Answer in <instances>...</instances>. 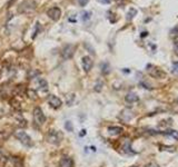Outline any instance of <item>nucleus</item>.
<instances>
[{
  "mask_svg": "<svg viewBox=\"0 0 178 167\" xmlns=\"http://www.w3.org/2000/svg\"><path fill=\"white\" fill-rule=\"evenodd\" d=\"M125 99H126V102H138V96L136 95L135 93H129V94H127V96L125 97Z\"/></svg>",
  "mask_w": 178,
  "mask_h": 167,
  "instance_id": "obj_13",
  "label": "nucleus"
},
{
  "mask_svg": "<svg viewBox=\"0 0 178 167\" xmlns=\"http://www.w3.org/2000/svg\"><path fill=\"white\" fill-rule=\"evenodd\" d=\"M85 134H86V130H85V129H82V130H81V133H80V136H84V135H85Z\"/></svg>",
  "mask_w": 178,
  "mask_h": 167,
  "instance_id": "obj_35",
  "label": "nucleus"
},
{
  "mask_svg": "<svg viewBox=\"0 0 178 167\" xmlns=\"http://www.w3.org/2000/svg\"><path fill=\"white\" fill-rule=\"evenodd\" d=\"M173 69H174V73H175V74H178V61L177 62H174Z\"/></svg>",
  "mask_w": 178,
  "mask_h": 167,
  "instance_id": "obj_29",
  "label": "nucleus"
},
{
  "mask_svg": "<svg viewBox=\"0 0 178 167\" xmlns=\"http://www.w3.org/2000/svg\"><path fill=\"white\" fill-rule=\"evenodd\" d=\"M75 50H76V46L75 45H71V44L66 45L62 48V50H61V57L64 58L65 60H68V59H70L73 56Z\"/></svg>",
  "mask_w": 178,
  "mask_h": 167,
  "instance_id": "obj_5",
  "label": "nucleus"
},
{
  "mask_svg": "<svg viewBox=\"0 0 178 167\" xmlns=\"http://www.w3.org/2000/svg\"><path fill=\"white\" fill-rule=\"evenodd\" d=\"M97 1L100 2V4H102V5H108V4H110L111 0H97Z\"/></svg>",
  "mask_w": 178,
  "mask_h": 167,
  "instance_id": "obj_31",
  "label": "nucleus"
},
{
  "mask_svg": "<svg viewBox=\"0 0 178 167\" xmlns=\"http://www.w3.org/2000/svg\"><path fill=\"white\" fill-rule=\"evenodd\" d=\"M47 16L52 21H58L60 19V17H61V10L58 7H52V8L47 10Z\"/></svg>",
  "mask_w": 178,
  "mask_h": 167,
  "instance_id": "obj_7",
  "label": "nucleus"
},
{
  "mask_svg": "<svg viewBox=\"0 0 178 167\" xmlns=\"http://www.w3.org/2000/svg\"><path fill=\"white\" fill-rule=\"evenodd\" d=\"M64 138V135L62 133H60L58 130H55V129H51L49 130L46 135V139L48 143H50L52 145H59L60 142Z\"/></svg>",
  "mask_w": 178,
  "mask_h": 167,
  "instance_id": "obj_2",
  "label": "nucleus"
},
{
  "mask_svg": "<svg viewBox=\"0 0 178 167\" xmlns=\"http://www.w3.org/2000/svg\"><path fill=\"white\" fill-rule=\"evenodd\" d=\"M27 94H28V96L30 98H32V99H36L37 98V94L35 90H31V89H27Z\"/></svg>",
  "mask_w": 178,
  "mask_h": 167,
  "instance_id": "obj_22",
  "label": "nucleus"
},
{
  "mask_svg": "<svg viewBox=\"0 0 178 167\" xmlns=\"http://www.w3.org/2000/svg\"><path fill=\"white\" fill-rule=\"evenodd\" d=\"M177 102H178V98H177Z\"/></svg>",
  "mask_w": 178,
  "mask_h": 167,
  "instance_id": "obj_36",
  "label": "nucleus"
},
{
  "mask_svg": "<svg viewBox=\"0 0 178 167\" xmlns=\"http://www.w3.org/2000/svg\"><path fill=\"white\" fill-rule=\"evenodd\" d=\"M170 36H171V37H175V36H178V27H175L173 29V30H171V31H170Z\"/></svg>",
  "mask_w": 178,
  "mask_h": 167,
  "instance_id": "obj_27",
  "label": "nucleus"
},
{
  "mask_svg": "<svg viewBox=\"0 0 178 167\" xmlns=\"http://www.w3.org/2000/svg\"><path fill=\"white\" fill-rule=\"evenodd\" d=\"M37 8V4L35 0H23V2L19 5L18 12L19 14H30L35 11Z\"/></svg>",
  "mask_w": 178,
  "mask_h": 167,
  "instance_id": "obj_1",
  "label": "nucleus"
},
{
  "mask_svg": "<svg viewBox=\"0 0 178 167\" xmlns=\"http://www.w3.org/2000/svg\"><path fill=\"white\" fill-rule=\"evenodd\" d=\"M174 51H175V54L178 56V42L175 44V46H174Z\"/></svg>",
  "mask_w": 178,
  "mask_h": 167,
  "instance_id": "obj_32",
  "label": "nucleus"
},
{
  "mask_svg": "<svg viewBox=\"0 0 178 167\" xmlns=\"http://www.w3.org/2000/svg\"><path fill=\"white\" fill-rule=\"evenodd\" d=\"M9 137V135L7 134L6 131H0V140L1 142H4V140H6V139Z\"/></svg>",
  "mask_w": 178,
  "mask_h": 167,
  "instance_id": "obj_24",
  "label": "nucleus"
},
{
  "mask_svg": "<svg viewBox=\"0 0 178 167\" xmlns=\"http://www.w3.org/2000/svg\"><path fill=\"white\" fill-rule=\"evenodd\" d=\"M101 86H102V83H100V81H99V83H98L96 86H95V87H96V88H95V90H96V91H100Z\"/></svg>",
  "mask_w": 178,
  "mask_h": 167,
  "instance_id": "obj_30",
  "label": "nucleus"
},
{
  "mask_svg": "<svg viewBox=\"0 0 178 167\" xmlns=\"http://www.w3.org/2000/svg\"><path fill=\"white\" fill-rule=\"evenodd\" d=\"M132 113L130 110H128V109H125V110L123 111V114H121V119L125 121H128L129 119H132Z\"/></svg>",
  "mask_w": 178,
  "mask_h": 167,
  "instance_id": "obj_14",
  "label": "nucleus"
},
{
  "mask_svg": "<svg viewBox=\"0 0 178 167\" xmlns=\"http://www.w3.org/2000/svg\"><path fill=\"white\" fill-rule=\"evenodd\" d=\"M136 15H137V10L132 8V9L128 11V14H127V20H132Z\"/></svg>",
  "mask_w": 178,
  "mask_h": 167,
  "instance_id": "obj_16",
  "label": "nucleus"
},
{
  "mask_svg": "<svg viewBox=\"0 0 178 167\" xmlns=\"http://www.w3.org/2000/svg\"><path fill=\"white\" fill-rule=\"evenodd\" d=\"M146 36H148V33H147V31H142V35H140V37H142V38L146 37Z\"/></svg>",
  "mask_w": 178,
  "mask_h": 167,
  "instance_id": "obj_34",
  "label": "nucleus"
},
{
  "mask_svg": "<svg viewBox=\"0 0 178 167\" xmlns=\"http://www.w3.org/2000/svg\"><path fill=\"white\" fill-rule=\"evenodd\" d=\"M11 160L14 163V166L15 167H23V159L19 157H12L11 158Z\"/></svg>",
  "mask_w": 178,
  "mask_h": 167,
  "instance_id": "obj_15",
  "label": "nucleus"
},
{
  "mask_svg": "<svg viewBox=\"0 0 178 167\" xmlns=\"http://www.w3.org/2000/svg\"><path fill=\"white\" fill-rule=\"evenodd\" d=\"M60 167H73V160L68 156H64L60 159Z\"/></svg>",
  "mask_w": 178,
  "mask_h": 167,
  "instance_id": "obj_10",
  "label": "nucleus"
},
{
  "mask_svg": "<svg viewBox=\"0 0 178 167\" xmlns=\"http://www.w3.org/2000/svg\"><path fill=\"white\" fill-rule=\"evenodd\" d=\"M146 167H159L156 163H149L148 165H146Z\"/></svg>",
  "mask_w": 178,
  "mask_h": 167,
  "instance_id": "obj_33",
  "label": "nucleus"
},
{
  "mask_svg": "<svg viewBox=\"0 0 178 167\" xmlns=\"http://www.w3.org/2000/svg\"><path fill=\"white\" fill-rule=\"evenodd\" d=\"M92 65H94V62H92V58L89 57V56H85V57H82V68L84 70L88 73L89 70L92 68Z\"/></svg>",
  "mask_w": 178,
  "mask_h": 167,
  "instance_id": "obj_9",
  "label": "nucleus"
},
{
  "mask_svg": "<svg viewBox=\"0 0 178 167\" xmlns=\"http://www.w3.org/2000/svg\"><path fill=\"white\" fill-rule=\"evenodd\" d=\"M39 75V71L38 70H30L29 73H28V78L31 79V78H35L36 76Z\"/></svg>",
  "mask_w": 178,
  "mask_h": 167,
  "instance_id": "obj_20",
  "label": "nucleus"
},
{
  "mask_svg": "<svg viewBox=\"0 0 178 167\" xmlns=\"http://www.w3.org/2000/svg\"><path fill=\"white\" fill-rule=\"evenodd\" d=\"M39 31H40V23H36V27H35V31H33V35H32V39H35V38L37 37V35L39 33Z\"/></svg>",
  "mask_w": 178,
  "mask_h": 167,
  "instance_id": "obj_18",
  "label": "nucleus"
},
{
  "mask_svg": "<svg viewBox=\"0 0 178 167\" xmlns=\"http://www.w3.org/2000/svg\"><path fill=\"white\" fill-rule=\"evenodd\" d=\"M108 131H109L110 135L117 136V135L123 133V128H121V127H118V126H113V127H109V128H108Z\"/></svg>",
  "mask_w": 178,
  "mask_h": 167,
  "instance_id": "obj_12",
  "label": "nucleus"
},
{
  "mask_svg": "<svg viewBox=\"0 0 178 167\" xmlns=\"http://www.w3.org/2000/svg\"><path fill=\"white\" fill-rule=\"evenodd\" d=\"M101 71H102V74H108L109 73V65L107 62L101 65Z\"/></svg>",
  "mask_w": 178,
  "mask_h": 167,
  "instance_id": "obj_19",
  "label": "nucleus"
},
{
  "mask_svg": "<svg viewBox=\"0 0 178 167\" xmlns=\"http://www.w3.org/2000/svg\"><path fill=\"white\" fill-rule=\"evenodd\" d=\"M48 102H49V105H50L52 108H60L61 105H62V102H61V99L58 98L57 96H54V95H50L49 98H48Z\"/></svg>",
  "mask_w": 178,
  "mask_h": 167,
  "instance_id": "obj_8",
  "label": "nucleus"
},
{
  "mask_svg": "<svg viewBox=\"0 0 178 167\" xmlns=\"http://www.w3.org/2000/svg\"><path fill=\"white\" fill-rule=\"evenodd\" d=\"M25 93H27V88L25 85H18L16 86L14 89V94L15 95H19V96H23Z\"/></svg>",
  "mask_w": 178,
  "mask_h": 167,
  "instance_id": "obj_11",
  "label": "nucleus"
},
{
  "mask_svg": "<svg viewBox=\"0 0 178 167\" xmlns=\"http://www.w3.org/2000/svg\"><path fill=\"white\" fill-rule=\"evenodd\" d=\"M90 16H92V12H89V11H84V12H82V20H84V21L89 20V19H90Z\"/></svg>",
  "mask_w": 178,
  "mask_h": 167,
  "instance_id": "obj_21",
  "label": "nucleus"
},
{
  "mask_svg": "<svg viewBox=\"0 0 178 167\" xmlns=\"http://www.w3.org/2000/svg\"><path fill=\"white\" fill-rule=\"evenodd\" d=\"M33 119L39 125H42L46 121V116H45L44 111L41 110V108H39V107H36L33 109Z\"/></svg>",
  "mask_w": 178,
  "mask_h": 167,
  "instance_id": "obj_6",
  "label": "nucleus"
},
{
  "mask_svg": "<svg viewBox=\"0 0 178 167\" xmlns=\"http://www.w3.org/2000/svg\"><path fill=\"white\" fill-rule=\"evenodd\" d=\"M89 2V0H78V4L81 6V7H85Z\"/></svg>",
  "mask_w": 178,
  "mask_h": 167,
  "instance_id": "obj_28",
  "label": "nucleus"
},
{
  "mask_svg": "<svg viewBox=\"0 0 178 167\" xmlns=\"http://www.w3.org/2000/svg\"><path fill=\"white\" fill-rule=\"evenodd\" d=\"M129 149H130V143L127 140V142H125V144H124V150H125L126 153H130Z\"/></svg>",
  "mask_w": 178,
  "mask_h": 167,
  "instance_id": "obj_25",
  "label": "nucleus"
},
{
  "mask_svg": "<svg viewBox=\"0 0 178 167\" xmlns=\"http://www.w3.org/2000/svg\"><path fill=\"white\" fill-rule=\"evenodd\" d=\"M165 134L174 136L176 139H178V131H176V130H167V131H165Z\"/></svg>",
  "mask_w": 178,
  "mask_h": 167,
  "instance_id": "obj_23",
  "label": "nucleus"
},
{
  "mask_svg": "<svg viewBox=\"0 0 178 167\" xmlns=\"http://www.w3.org/2000/svg\"><path fill=\"white\" fill-rule=\"evenodd\" d=\"M15 137L18 139L21 144L25 145V146H27V147L32 146L31 138H30V136H29L26 131H23V130H17V131L15 133Z\"/></svg>",
  "mask_w": 178,
  "mask_h": 167,
  "instance_id": "obj_3",
  "label": "nucleus"
},
{
  "mask_svg": "<svg viewBox=\"0 0 178 167\" xmlns=\"http://www.w3.org/2000/svg\"><path fill=\"white\" fill-rule=\"evenodd\" d=\"M65 128L68 130V131H73V127L71 125V123L70 121H66V124H65Z\"/></svg>",
  "mask_w": 178,
  "mask_h": 167,
  "instance_id": "obj_26",
  "label": "nucleus"
},
{
  "mask_svg": "<svg viewBox=\"0 0 178 167\" xmlns=\"http://www.w3.org/2000/svg\"><path fill=\"white\" fill-rule=\"evenodd\" d=\"M39 85L44 88V91H47V90H48V84H47V81L45 79H42V78L39 79Z\"/></svg>",
  "mask_w": 178,
  "mask_h": 167,
  "instance_id": "obj_17",
  "label": "nucleus"
},
{
  "mask_svg": "<svg viewBox=\"0 0 178 167\" xmlns=\"http://www.w3.org/2000/svg\"><path fill=\"white\" fill-rule=\"evenodd\" d=\"M147 71H148V74L150 75L151 77H154V78H164L165 76H166V74H165L164 71L155 65L147 66Z\"/></svg>",
  "mask_w": 178,
  "mask_h": 167,
  "instance_id": "obj_4",
  "label": "nucleus"
}]
</instances>
